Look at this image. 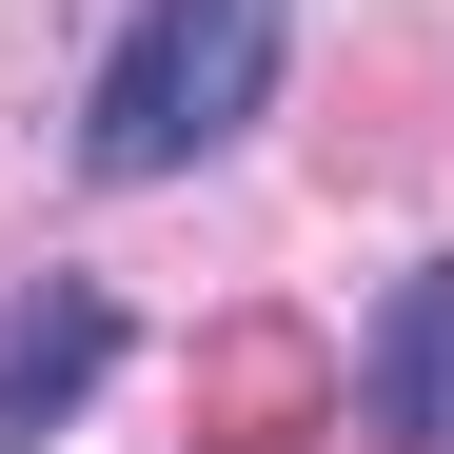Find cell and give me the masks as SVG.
I'll use <instances>...</instances> for the list:
<instances>
[{
	"label": "cell",
	"instance_id": "1",
	"mask_svg": "<svg viewBox=\"0 0 454 454\" xmlns=\"http://www.w3.org/2000/svg\"><path fill=\"white\" fill-rule=\"evenodd\" d=\"M277 40H296V0H138L119 59H99V99H80V178H198L217 138H257L277 99Z\"/></svg>",
	"mask_w": 454,
	"mask_h": 454
},
{
	"label": "cell",
	"instance_id": "2",
	"mask_svg": "<svg viewBox=\"0 0 454 454\" xmlns=\"http://www.w3.org/2000/svg\"><path fill=\"white\" fill-rule=\"evenodd\" d=\"M99 375H119V296H99V277H40L20 317H0V454H40Z\"/></svg>",
	"mask_w": 454,
	"mask_h": 454
},
{
	"label": "cell",
	"instance_id": "3",
	"mask_svg": "<svg viewBox=\"0 0 454 454\" xmlns=\"http://www.w3.org/2000/svg\"><path fill=\"white\" fill-rule=\"evenodd\" d=\"M356 395H375V434H395V454H454V257L375 296V336H356Z\"/></svg>",
	"mask_w": 454,
	"mask_h": 454
}]
</instances>
